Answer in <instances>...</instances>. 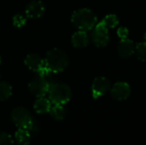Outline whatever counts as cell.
<instances>
[{
  "label": "cell",
  "instance_id": "1",
  "mask_svg": "<svg viewBox=\"0 0 146 145\" xmlns=\"http://www.w3.org/2000/svg\"><path fill=\"white\" fill-rule=\"evenodd\" d=\"M72 23L79 30L90 31L98 23V18L96 15L89 9H80L75 10L71 17Z\"/></svg>",
  "mask_w": 146,
  "mask_h": 145
},
{
  "label": "cell",
  "instance_id": "2",
  "mask_svg": "<svg viewBox=\"0 0 146 145\" xmlns=\"http://www.w3.org/2000/svg\"><path fill=\"white\" fill-rule=\"evenodd\" d=\"M68 64V59L64 51L55 48L46 53L44 65L51 73H61L64 71Z\"/></svg>",
  "mask_w": 146,
  "mask_h": 145
},
{
  "label": "cell",
  "instance_id": "3",
  "mask_svg": "<svg viewBox=\"0 0 146 145\" xmlns=\"http://www.w3.org/2000/svg\"><path fill=\"white\" fill-rule=\"evenodd\" d=\"M48 95L51 103L64 105L70 101L72 91L70 87L64 83H54L50 85Z\"/></svg>",
  "mask_w": 146,
  "mask_h": 145
},
{
  "label": "cell",
  "instance_id": "4",
  "mask_svg": "<svg viewBox=\"0 0 146 145\" xmlns=\"http://www.w3.org/2000/svg\"><path fill=\"white\" fill-rule=\"evenodd\" d=\"M11 119L18 128L31 131L34 125L31 114L26 108L23 107H17L14 109L11 113Z\"/></svg>",
  "mask_w": 146,
  "mask_h": 145
},
{
  "label": "cell",
  "instance_id": "5",
  "mask_svg": "<svg viewBox=\"0 0 146 145\" xmlns=\"http://www.w3.org/2000/svg\"><path fill=\"white\" fill-rule=\"evenodd\" d=\"M92 39L98 47L106 46L110 42L109 29L103 23H97L92 33Z\"/></svg>",
  "mask_w": 146,
  "mask_h": 145
},
{
  "label": "cell",
  "instance_id": "6",
  "mask_svg": "<svg viewBox=\"0 0 146 145\" xmlns=\"http://www.w3.org/2000/svg\"><path fill=\"white\" fill-rule=\"evenodd\" d=\"M50 85V84L45 78L38 76L29 83L28 88L30 92L33 96L37 97H44L48 93Z\"/></svg>",
  "mask_w": 146,
  "mask_h": 145
},
{
  "label": "cell",
  "instance_id": "7",
  "mask_svg": "<svg viewBox=\"0 0 146 145\" xmlns=\"http://www.w3.org/2000/svg\"><path fill=\"white\" fill-rule=\"evenodd\" d=\"M111 84L106 77H98L93 80L92 85V94L94 99H98L100 97L105 95L110 91Z\"/></svg>",
  "mask_w": 146,
  "mask_h": 145
},
{
  "label": "cell",
  "instance_id": "8",
  "mask_svg": "<svg viewBox=\"0 0 146 145\" xmlns=\"http://www.w3.org/2000/svg\"><path fill=\"white\" fill-rule=\"evenodd\" d=\"M110 93L112 97L117 101L127 100L131 94V87L128 83L124 81L116 82L111 88Z\"/></svg>",
  "mask_w": 146,
  "mask_h": 145
},
{
  "label": "cell",
  "instance_id": "9",
  "mask_svg": "<svg viewBox=\"0 0 146 145\" xmlns=\"http://www.w3.org/2000/svg\"><path fill=\"white\" fill-rule=\"evenodd\" d=\"M45 11V6L43 2L39 0L32 1L26 8L25 13L28 18H39Z\"/></svg>",
  "mask_w": 146,
  "mask_h": 145
},
{
  "label": "cell",
  "instance_id": "10",
  "mask_svg": "<svg viewBox=\"0 0 146 145\" xmlns=\"http://www.w3.org/2000/svg\"><path fill=\"white\" fill-rule=\"evenodd\" d=\"M136 44L133 43V40L127 38L121 39L118 46H117V51L118 54L123 57V58H128L133 55L135 52Z\"/></svg>",
  "mask_w": 146,
  "mask_h": 145
},
{
  "label": "cell",
  "instance_id": "11",
  "mask_svg": "<svg viewBox=\"0 0 146 145\" xmlns=\"http://www.w3.org/2000/svg\"><path fill=\"white\" fill-rule=\"evenodd\" d=\"M24 63L30 70L38 73L44 66V60H43L37 54H30L25 58Z\"/></svg>",
  "mask_w": 146,
  "mask_h": 145
},
{
  "label": "cell",
  "instance_id": "12",
  "mask_svg": "<svg viewBox=\"0 0 146 145\" xmlns=\"http://www.w3.org/2000/svg\"><path fill=\"white\" fill-rule=\"evenodd\" d=\"M72 44L74 47L78 49H82L86 47L89 44V38L86 32L80 30L74 32L72 36Z\"/></svg>",
  "mask_w": 146,
  "mask_h": 145
},
{
  "label": "cell",
  "instance_id": "13",
  "mask_svg": "<svg viewBox=\"0 0 146 145\" xmlns=\"http://www.w3.org/2000/svg\"><path fill=\"white\" fill-rule=\"evenodd\" d=\"M33 108L38 114H46L49 113L50 110L51 102L50 101V99L44 97H38V99L34 103Z\"/></svg>",
  "mask_w": 146,
  "mask_h": 145
},
{
  "label": "cell",
  "instance_id": "14",
  "mask_svg": "<svg viewBox=\"0 0 146 145\" xmlns=\"http://www.w3.org/2000/svg\"><path fill=\"white\" fill-rule=\"evenodd\" d=\"M15 139L16 143L20 145H27L31 142L30 131L27 129L19 128L15 133Z\"/></svg>",
  "mask_w": 146,
  "mask_h": 145
},
{
  "label": "cell",
  "instance_id": "15",
  "mask_svg": "<svg viewBox=\"0 0 146 145\" xmlns=\"http://www.w3.org/2000/svg\"><path fill=\"white\" fill-rule=\"evenodd\" d=\"M50 114L53 119L56 121H62L66 115V110L63 107V105L61 104H54L51 106Z\"/></svg>",
  "mask_w": 146,
  "mask_h": 145
},
{
  "label": "cell",
  "instance_id": "16",
  "mask_svg": "<svg viewBox=\"0 0 146 145\" xmlns=\"http://www.w3.org/2000/svg\"><path fill=\"white\" fill-rule=\"evenodd\" d=\"M100 22L103 23L108 29L115 28L119 24V18L115 14H110V15H106Z\"/></svg>",
  "mask_w": 146,
  "mask_h": 145
},
{
  "label": "cell",
  "instance_id": "17",
  "mask_svg": "<svg viewBox=\"0 0 146 145\" xmlns=\"http://www.w3.org/2000/svg\"><path fill=\"white\" fill-rule=\"evenodd\" d=\"M12 94V86L5 81L0 82V101L7 100Z\"/></svg>",
  "mask_w": 146,
  "mask_h": 145
},
{
  "label": "cell",
  "instance_id": "18",
  "mask_svg": "<svg viewBox=\"0 0 146 145\" xmlns=\"http://www.w3.org/2000/svg\"><path fill=\"white\" fill-rule=\"evenodd\" d=\"M135 50H136L138 58L140 61L146 62V41L138 43L136 44Z\"/></svg>",
  "mask_w": 146,
  "mask_h": 145
},
{
  "label": "cell",
  "instance_id": "19",
  "mask_svg": "<svg viewBox=\"0 0 146 145\" xmlns=\"http://www.w3.org/2000/svg\"><path fill=\"white\" fill-rule=\"evenodd\" d=\"M14 140L12 137L4 132H0V145H13Z\"/></svg>",
  "mask_w": 146,
  "mask_h": 145
},
{
  "label": "cell",
  "instance_id": "20",
  "mask_svg": "<svg viewBox=\"0 0 146 145\" xmlns=\"http://www.w3.org/2000/svg\"><path fill=\"white\" fill-rule=\"evenodd\" d=\"M26 21L27 20L22 15L17 14L13 17V24L16 27H22L26 24Z\"/></svg>",
  "mask_w": 146,
  "mask_h": 145
},
{
  "label": "cell",
  "instance_id": "21",
  "mask_svg": "<svg viewBox=\"0 0 146 145\" xmlns=\"http://www.w3.org/2000/svg\"><path fill=\"white\" fill-rule=\"evenodd\" d=\"M129 34V31L127 27L125 26H120L117 29V36L121 38V39H125L127 38Z\"/></svg>",
  "mask_w": 146,
  "mask_h": 145
},
{
  "label": "cell",
  "instance_id": "22",
  "mask_svg": "<svg viewBox=\"0 0 146 145\" xmlns=\"http://www.w3.org/2000/svg\"><path fill=\"white\" fill-rule=\"evenodd\" d=\"M144 38H145V41H146V32L145 33V36H144Z\"/></svg>",
  "mask_w": 146,
  "mask_h": 145
},
{
  "label": "cell",
  "instance_id": "23",
  "mask_svg": "<svg viewBox=\"0 0 146 145\" xmlns=\"http://www.w3.org/2000/svg\"><path fill=\"white\" fill-rule=\"evenodd\" d=\"M0 63H1V57H0Z\"/></svg>",
  "mask_w": 146,
  "mask_h": 145
}]
</instances>
